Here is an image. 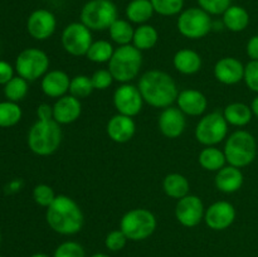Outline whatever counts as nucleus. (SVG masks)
Segmentation results:
<instances>
[{"instance_id": "40", "label": "nucleus", "mask_w": 258, "mask_h": 257, "mask_svg": "<svg viewBox=\"0 0 258 257\" xmlns=\"http://www.w3.org/2000/svg\"><path fill=\"white\" fill-rule=\"evenodd\" d=\"M243 81L252 92L258 93V60H249L244 66Z\"/></svg>"}, {"instance_id": "9", "label": "nucleus", "mask_w": 258, "mask_h": 257, "mask_svg": "<svg viewBox=\"0 0 258 257\" xmlns=\"http://www.w3.org/2000/svg\"><path fill=\"white\" fill-rule=\"evenodd\" d=\"M228 122L223 112L213 111L202 116L194 130L197 141L204 146H216L228 138Z\"/></svg>"}, {"instance_id": "45", "label": "nucleus", "mask_w": 258, "mask_h": 257, "mask_svg": "<svg viewBox=\"0 0 258 257\" xmlns=\"http://www.w3.org/2000/svg\"><path fill=\"white\" fill-rule=\"evenodd\" d=\"M251 110H252V113H253V116H256L258 118V95L253 98V101H252Z\"/></svg>"}, {"instance_id": "11", "label": "nucleus", "mask_w": 258, "mask_h": 257, "mask_svg": "<svg viewBox=\"0 0 258 257\" xmlns=\"http://www.w3.org/2000/svg\"><path fill=\"white\" fill-rule=\"evenodd\" d=\"M62 47L68 54L73 57H82L87 54L91 44L93 43L92 30L88 29L83 23H70L63 29L60 35Z\"/></svg>"}, {"instance_id": "5", "label": "nucleus", "mask_w": 258, "mask_h": 257, "mask_svg": "<svg viewBox=\"0 0 258 257\" xmlns=\"http://www.w3.org/2000/svg\"><path fill=\"white\" fill-rule=\"evenodd\" d=\"M223 151L227 164L239 169L246 168L256 159L257 141L248 131L237 130L226 139Z\"/></svg>"}, {"instance_id": "34", "label": "nucleus", "mask_w": 258, "mask_h": 257, "mask_svg": "<svg viewBox=\"0 0 258 257\" xmlns=\"http://www.w3.org/2000/svg\"><path fill=\"white\" fill-rule=\"evenodd\" d=\"M93 91H95V87L92 85V80L88 76L77 75L71 78L70 92L68 93L75 96L78 100L88 97L90 95H92Z\"/></svg>"}, {"instance_id": "29", "label": "nucleus", "mask_w": 258, "mask_h": 257, "mask_svg": "<svg viewBox=\"0 0 258 257\" xmlns=\"http://www.w3.org/2000/svg\"><path fill=\"white\" fill-rule=\"evenodd\" d=\"M134 33H135V28L133 27V23L128 22L127 19H121V18H117L108 28L111 40L116 43L118 47L133 44Z\"/></svg>"}, {"instance_id": "1", "label": "nucleus", "mask_w": 258, "mask_h": 257, "mask_svg": "<svg viewBox=\"0 0 258 257\" xmlns=\"http://www.w3.org/2000/svg\"><path fill=\"white\" fill-rule=\"evenodd\" d=\"M138 87L144 102L155 108H166L176 102L180 91L169 73L160 70H150L139 78Z\"/></svg>"}, {"instance_id": "28", "label": "nucleus", "mask_w": 258, "mask_h": 257, "mask_svg": "<svg viewBox=\"0 0 258 257\" xmlns=\"http://www.w3.org/2000/svg\"><path fill=\"white\" fill-rule=\"evenodd\" d=\"M198 161L202 168L207 171H218L226 166L227 159L224 151L217 146H206L199 153Z\"/></svg>"}, {"instance_id": "32", "label": "nucleus", "mask_w": 258, "mask_h": 257, "mask_svg": "<svg viewBox=\"0 0 258 257\" xmlns=\"http://www.w3.org/2000/svg\"><path fill=\"white\" fill-rule=\"evenodd\" d=\"M22 108L17 102H0V127H12L22 120Z\"/></svg>"}, {"instance_id": "14", "label": "nucleus", "mask_w": 258, "mask_h": 257, "mask_svg": "<svg viewBox=\"0 0 258 257\" xmlns=\"http://www.w3.org/2000/svg\"><path fill=\"white\" fill-rule=\"evenodd\" d=\"M57 29V18L50 10L37 9L30 13L27 20V30L35 40H47Z\"/></svg>"}, {"instance_id": "37", "label": "nucleus", "mask_w": 258, "mask_h": 257, "mask_svg": "<svg viewBox=\"0 0 258 257\" xmlns=\"http://www.w3.org/2000/svg\"><path fill=\"white\" fill-rule=\"evenodd\" d=\"M53 257H86V251L78 242L66 241L55 248Z\"/></svg>"}, {"instance_id": "26", "label": "nucleus", "mask_w": 258, "mask_h": 257, "mask_svg": "<svg viewBox=\"0 0 258 257\" xmlns=\"http://www.w3.org/2000/svg\"><path fill=\"white\" fill-rule=\"evenodd\" d=\"M223 116L228 125L243 127L251 122L253 113H252L251 106L243 102H232L224 107Z\"/></svg>"}, {"instance_id": "15", "label": "nucleus", "mask_w": 258, "mask_h": 257, "mask_svg": "<svg viewBox=\"0 0 258 257\" xmlns=\"http://www.w3.org/2000/svg\"><path fill=\"white\" fill-rule=\"evenodd\" d=\"M236 216V208L231 202L218 201L206 209L204 222L213 231H224L234 223Z\"/></svg>"}, {"instance_id": "6", "label": "nucleus", "mask_w": 258, "mask_h": 257, "mask_svg": "<svg viewBox=\"0 0 258 257\" xmlns=\"http://www.w3.org/2000/svg\"><path fill=\"white\" fill-rule=\"evenodd\" d=\"M81 23L92 32L108 30L118 18V10L112 0H87L80 13Z\"/></svg>"}, {"instance_id": "36", "label": "nucleus", "mask_w": 258, "mask_h": 257, "mask_svg": "<svg viewBox=\"0 0 258 257\" xmlns=\"http://www.w3.org/2000/svg\"><path fill=\"white\" fill-rule=\"evenodd\" d=\"M55 197H57V194L54 193L52 186L48 185V184H38L33 189V199H34V202L38 206L44 207V208H48L53 203Z\"/></svg>"}, {"instance_id": "41", "label": "nucleus", "mask_w": 258, "mask_h": 257, "mask_svg": "<svg viewBox=\"0 0 258 257\" xmlns=\"http://www.w3.org/2000/svg\"><path fill=\"white\" fill-rule=\"evenodd\" d=\"M91 80H92V85L95 87V90L105 91L112 85L113 80L112 75L108 70H97L93 72V75L91 76Z\"/></svg>"}, {"instance_id": "21", "label": "nucleus", "mask_w": 258, "mask_h": 257, "mask_svg": "<svg viewBox=\"0 0 258 257\" xmlns=\"http://www.w3.org/2000/svg\"><path fill=\"white\" fill-rule=\"evenodd\" d=\"M176 103L178 107L189 116H202L208 107L206 95L196 88H185L180 91L176 98Z\"/></svg>"}, {"instance_id": "35", "label": "nucleus", "mask_w": 258, "mask_h": 257, "mask_svg": "<svg viewBox=\"0 0 258 257\" xmlns=\"http://www.w3.org/2000/svg\"><path fill=\"white\" fill-rule=\"evenodd\" d=\"M154 12L161 17H175L184 10V0H150Z\"/></svg>"}, {"instance_id": "39", "label": "nucleus", "mask_w": 258, "mask_h": 257, "mask_svg": "<svg viewBox=\"0 0 258 257\" xmlns=\"http://www.w3.org/2000/svg\"><path fill=\"white\" fill-rule=\"evenodd\" d=\"M197 3L209 15H222L232 5V0H197Z\"/></svg>"}, {"instance_id": "30", "label": "nucleus", "mask_w": 258, "mask_h": 257, "mask_svg": "<svg viewBox=\"0 0 258 257\" xmlns=\"http://www.w3.org/2000/svg\"><path fill=\"white\" fill-rule=\"evenodd\" d=\"M159 40V33L155 27L150 24H141L138 28H135L134 33L133 45L138 48L139 50H149L153 49Z\"/></svg>"}, {"instance_id": "42", "label": "nucleus", "mask_w": 258, "mask_h": 257, "mask_svg": "<svg viewBox=\"0 0 258 257\" xmlns=\"http://www.w3.org/2000/svg\"><path fill=\"white\" fill-rule=\"evenodd\" d=\"M14 68L7 60H0V85H7L14 77Z\"/></svg>"}, {"instance_id": "27", "label": "nucleus", "mask_w": 258, "mask_h": 257, "mask_svg": "<svg viewBox=\"0 0 258 257\" xmlns=\"http://www.w3.org/2000/svg\"><path fill=\"white\" fill-rule=\"evenodd\" d=\"M163 189L165 194L170 198L181 199L183 197L188 196L190 184L186 176L179 173H170L164 178Z\"/></svg>"}, {"instance_id": "48", "label": "nucleus", "mask_w": 258, "mask_h": 257, "mask_svg": "<svg viewBox=\"0 0 258 257\" xmlns=\"http://www.w3.org/2000/svg\"><path fill=\"white\" fill-rule=\"evenodd\" d=\"M0 241H2V234H0Z\"/></svg>"}, {"instance_id": "38", "label": "nucleus", "mask_w": 258, "mask_h": 257, "mask_svg": "<svg viewBox=\"0 0 258 257\" xmlns=\"http://www.w3.org/2000/svg\"><path fill=\"white\" fill-rule=\"evenodd\" d=\"M128 238L125 236L120 228L113 229V231L108 232L107 236L105 238V246L108 251L111 252H118L121 249L125 248L126 243H127Z\"/></svg>"}, {"instance_id": "10", "label": "nucleus", "mask_w": 258, "mask_h": 257, "mask_svg": "<svg viewBox=\"0 0 258 257\" xmlns=\"http://www.w3.org/2000/svg\"><path fill=\"white\" fill-rule=\"evenodd\" d=\"M50 60L44 50L39 48H27L18 54L15 71L18 76L33 82L42 78L49 71Z\"/></svg>"}, {"instance_id": "2", "label": "nucleus", "mask_w": 258, "mask_h": 257, "mask_svg": "<svg viewBox=\"0 0 258 257\" xmlns=\"http://www.w3.org/2000/svg\"><path fill=\"white\" fill-rule=\"evenodd\" d=\"M45 221L55 233L73 236L82 229L85 216L80 204L75 199L64 194H59L47 208Z\"/></svg>"}, {"instance_id": "13", "label": "nucleus", "mask_w": 258, "mask_h": 257, "mask_svg": "<svg viewBox=\"0 0 258 257\" xmlns=\"http://www.w3.org/2000/svg\"><path fill=\"white\" fill-rule=\"evenodd\" d=\"M203 201L196 194H188L179 199L175 206V218L181 226L186 228L197 227L202 221H204Z\"/></svg>"}, {"instance_id": "47", "label": "nucleus", "mask_w": 258, "mask_h": 257, "mask_svg": "<svg viewBox=\"0 0 258 257\" xmlns=\"http://www.w3.org/2000/svg\"><path fill=\"white\" fill-rule=\"evenodd\" d=\"M30 257H50V256H48V254H45V253H34V254H32Z\"/></svg>"}, {"instance_id": "12", "label": "nucleus", "mask_w": 258, "mask_h": 257, "mask_svg": "<svg viewBox=\"0 0 258 257\" xmlns=\"http://www.w3.org/2000/svg\"><path fill=\"white\" fill-rule=\"evenodd\" d=\"M113 106L117 113L135 117L141 112L144 98L138 86L133 83H121L113 92Z\"/></svg>"}, {"instance_id": "31", "label": "nucleus", "mask_w": 258, "mask_h": 257, "mask_svg": "<svg viewBox=\"0 0 258 257\" xmlns=\"http://www.w3.org/2000/svg\"><path fill=\"white\" fill-rule=\"evenodd\" d=\"M113 52H115V48H113L112 43L110 40H93L86 57L93 63H108Z\"/></svg>"}, {"instance_id": "20", "label": "nucleus", "mask_w": 258, "mask_h": 257, "mask_svg": "<svg viewBox=\"0 0 258 257\" xmlns=\"http://www.w3.org/2000/svg\"><path fill=\"white\" fill-rule=\"evenodd\" d=\"M71 78L64 71H48L40 81V88L43 93L50 98H60L70 92Z\"/></svg>"}, {"instance_id": "8", "label": "nucleus", "mask_w": 258, "mask_h": 257, "mask_svg": "<svg viewBox=\"0 0 258 257\" xmlns=\"http://www.w3.org/2000/svg\"><path fill=\"white\" fill-rule=\"evenodd\" d=\"M206 10L199 7L184 9L178 15L176 28L183 37L188 39H202L213 29V20Z\"/></svg>"}, {"instance_id": "17", "label": "nucleus", "mask_w": 258, "mask_h": 257, "mask_svg": "<svg viewBox=\"0 0 258 257\" xmlns=\"http://www.w3.org/2000/svg\"><path fill=\"white\" fill-rule=\"evenodd\" d=\"M213 73L218 82L233 86L243 81L244 65L234 57H223L214 65Z\"/></svg>"}, {"instance_id": "46", "label": "nucleus", "mask_w": 258, "mask_h": 257, "mask_svg": "<svg viewBox=\"0 0 258 257\" xmlns=\"http://www.w3.org/2000/svg\"><path fill=\"white\" fill-rule=\"evenodd\" d=\"M91 257H110V256L106 253H93Z\"/></svg>"}, {"instance_id": "22", "label": "nucleus", "mask_w": 258, "mask_h": 257, "mask_svg": "<svg viewBox=\"0 0 258 257\" xmlns=\"http://www.w3.org/2000/svg\"><path fill=\"white\" fill-rule=\"evenodd\" d=\"M244 183V175L239 168L233 165H226L217 171L214 184L219 191L232 194L238 191Z\"/></svg>"}, {"instance_id": "23", "label": "nucleus", "mask_w": 258, "mask_h": 257, "mask_svg": "<svg viewBox=\"0 0 258 257\" xmlns=\"http://www.w3.org/2000/svg\"><path fill=\"white\" fill-rule=\"evenodd\" d=\"M203 60L198 52L189 48L179 49L173 57V66L179 73L185 76L196 75L201 71Z\"/></svg>"}, {"instance_id": "24", "label": "nucleus", "mask_w": 258, "mask_h": 257, "mask_svg": "<svg viewBox=\"0 0 258 257\" xmlns=\"http://www.w3.org/2000/svg\"><path fill=\"white\" fill-rule=\"evenodd\" d=\"M249 14L241 5H231L222 14V23L228 30L233 33L243 32L249 24Z\"/></svg>"}, {"instance_id": "25", "label": "nucleus", "mask_w": 258, "mask_h": 257, "mask_svg": "<svg viewBox=\"0 0 258 257\" xmlns=\"http://www.w3.org/2000/svg\"><path fill=\"white\" fill-rule=\"evenodd\" d=\"M155 14L150 0H130L125 9L126 19L133 24H146Z\"/></svg>"}, {"instance_id": "16", "label": "nucleus", "mask_w": 258, "mask_h": 257, "mask_svg": "<svg viewBox=\"0 0 258 257\" xmlns=\"http://www.w3.org/2000/svg\"><path fill=\"white\" fill-rule=\"evenodd\" d=\"M158 127L165 138H179L183 135L186 127L185 113L179 107H174V106L163 108L158 117Z\"/></svg>"}, {"instance_id": "49", "label": "nucleus", "mask_w": 258, "mask_h": 257, "mask_svg": "<svg viewBox=\"0 0 258 257\" xmlns=\"http://www.w3.org/2000/svg\"><path fill=\"white\" fill-rule=\"evenodd\" d=\"M0 257H3V256H0Z\"/></svg>"}, {"instance_id": "43", "label": "nucleus", "mask_w": 258, "mask_h": 257, "mask_svg": "<svg viewBox=\"0 0 258 257\" xmlns=\"http://www.w3.org/2000/svg\"><path fill=\"white\" fill-rule=\"evenodd\" d=\"M37 117L38 120L42 121L53 120V106L48 103H40L37 107Z\"/></svg>"}, {"instance_id": "3", "label": "nucleus", "mask_w": 258, "mask_h": 257, "mask_svg": "<svg viewBox=\"0 0 258 257\" xmlns=\"http://www.w3.org/2000/svg\"><path fill=\"white\" fill-rule=\"evenodd\" d=\"M62 128L54 120H37L28 133V146L38 156H49L59 149Z\"/></svg>"}, {"instance_id": "19", "label": "nucleus", "mask_w": 258, "mask_h": 257, "mask_svg": "<svg viewBox=\"0 0 258 257\" xmlns=\"http://www.w3.org/2000/svg\"><path fill=\"white\" fill-rule=\"evenodd\" d=\"M108 138L117 144H126L135 136L136 122L134 117L116 113L106 125Z\"/></svg>"}, {"instance_id": "44", "label": "nucleus", "mask_w": 258, "mask_h": 257, "mask_svg": "<svg viewBox=\"0 0 258 257\" xmlns=\"http://www.w3.org/2000/svg\"><path fill=\"white\" fill-rule=\"evenodd\" d=\"M246 52L251 60H258V34L249 38L246 45Z\"/></svg>"}, {"instance_id": "18", "label": "nucleus", "mask_w": 258, "mask_h": 257, "mask_svg": "<svg viewBox=\"0 0 258 257\" xmlns=\"http://www.w3.org/2000/svg\"><path fill=\"white\" fill-rule=\"evenodd\" d=\"M82 113L81 100L72 95H66L58 98L53 105V120L59 125H70L77 121Z\"/></svg>"}, {"instance_id": "4", "label": "nucleus", "mask_w": 258, "mask_h": 257, "mask_svg": "<svg viewBox=\"0 0 258 257\" xmlns=\"http://www.w3.org/2000/svg\"><path fill=\"white\" fill-rule=\"evenodd\" d=\"M143 67V52L133 44L117 47L108 62L113 80L120 83H130L140 75Z\"/></svg>"}, {"instance_id": "33", "label": "nucleus", "mask_w": 258, "mask_h": 257, "mask_svg": "<svg viewBox=\"0 0 258 257\" xmlns=\"http://www.w3.org/2000/svg\"><path fill=\"white\" fill-rule=\"evenodd\" d=\"M28 81L20 76H14L7 85H4V95L8 101L19 102L28 95Z\"/></svg>"}, {"instance_id": "7", "label": "nucleus", "mask_w": 258, "mask_h": 257, "mask_svg": "<svg viewBox=\"0 0 258 257\" xmlns=\"http://www.w3.org/2000/svg\"><path fill=\"white\" fill-rule=\"evenodd\" d=\"M158 221L153 212L146 208H134L120 219V229L128 241H144L155 232Z\"/></svg>"}]
</instances>
